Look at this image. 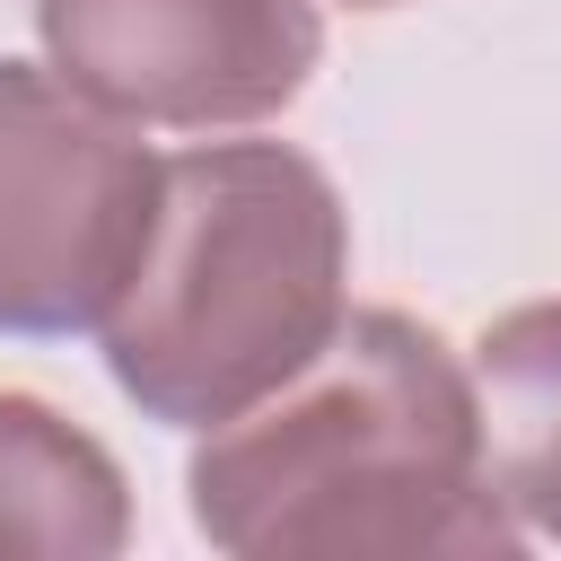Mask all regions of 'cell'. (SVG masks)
<instances>
[{
    "label": "cell",
    "instance_id": "277c9868",
    "mask_svg": "<svg viewBox=\"0 0 561 561\" xmlns=\"http://www.w3.org/2000/svg\"><path fill=\"white\" fill-rule=\"evenodd\" d=\"M53 70L131 123H254L316 70L307 0H35Z\"/></svg>",
    "mask_w": 561,
    "mask_h": 561
},
{
    "label": "cell",
    "instance_id": "52a82bcc",
    "mask_svg": "<svg viewBox=\"0 0 561 561\" xmlns=\"http://www.w3.org/2000/svg\"><path fill=\"white\" fill-rule=\"evenodd\" d=\"M351 9H394V0H351Z\"/></svg>",
    "mask_w": 561,
    "mask_h": 561
},
{
    "label": "cell",
    "instance_id": "8992f818",
    "mask_svg": "<svg viewBox=\"0 0 561 561\" xmlns=\"http://www.w3.org/2000/svg\"><path fill=\"white\" fill-rule=\"evenodd\" d=\"M131 526L114 456L70 430L61 412L0 394V552H44V561H96Z\"/></svg>",
    "mask_w": 561,
    "mask_h": 561
},
{
    "label": "cell",
    "instance_id": "7a4b0ae2",
    "mask_svg": "<svg viewBox=\"0 0 561 561\" xmlns=\"http://www.w3.org/2000/svg\"><path fill=\"white\" fill-rule=\"evenodd\" d=\"M342 333V202L272 140L184 149L123 298L105 307L114 386L175 430H210L280 394Z\"/></svg>",
    "mask_w": 561,
    "mask_h": 561
},
{
    "label": "cell",
    "instance_id": "5b68a950",
    "mask_svg": "<svg viewBox=\"0 0 561 561\" xmlns=\"http://www.w3.org/2000/svg\"><path fill=\"white\" fill-rule=\"evenodd\" d=\"M482 482L535 535H561V298L508 307L473 351Z\"/></svg>",
    "mask_w": 561,
    "mask_h": 561
},
{
    "label": "cell",
    "instance_id": "6da1fadb",
    "mask_svg": "<svg viewBox=\"0 0 561 561\" xmlns=\"http://www.w3.org/2000/svg\"><path fill=\"white\" fill-rule=\"evenodd\" d=\"M193 526L237 561L508 552L517 517L482 482L473 386L412 316H351L272 412L193 456Z\"/></svg>",
    "mask_w": 561,
    "mask_h": 561
},
{
    "label": "cell",
    "instance_id": "3957f363",
    "mask_svg": "<svg viewBox=\"0 0 561 561\" xmlns=\"http://www.w3.org/2000/svg\"><path fill=\"white\" fill-rule=\"evenodd\" d=\"M158 158L96 96L0 61V333H79L123 298Z\"/></svg>",
    "mask_w": 561,
    "mask_h": 561
}]
</instances>
